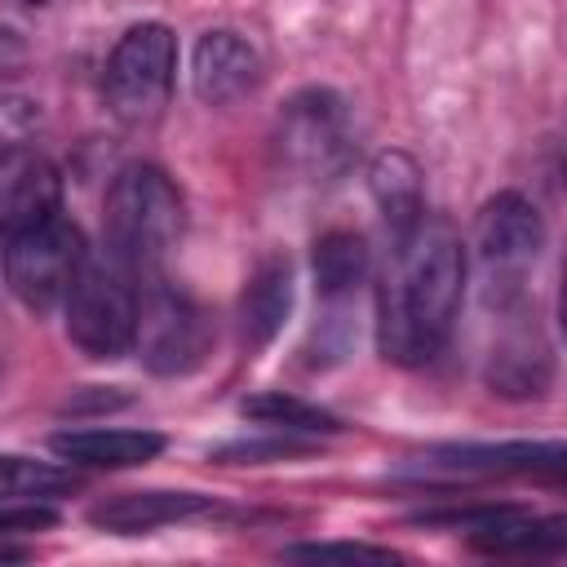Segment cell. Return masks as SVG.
<instances>
[{
    "label": "cell",
    "instance_id": "obj_1",
    "mask_svg": "<svg viewBox=\"0 0 567 567\" xmlns=\"http://www.w3.org/2000/svg\"><path fill=\"white\" fill-rule=\"evenodd\" d=\"M465 284V252L452 226L421 217L399 235L394 261L377 292V341L390 363H430L456 323Z\"/></svg>",
    "mask_w": 567,
    "mask_h": 567
},
{
    "label": "cell",
    "instance_id": "obj_2",
    "mask_svg": "<svg viewBox=\"0 0 567 567\" xmlns=\"http://www.w3.org/2000/svg\"><path fill=\"white\" fill-rule=\"evenodd\" d=\"M177 235H182L177 186L151 164H128L106 190L111 257L124 261L128 270H146V266L164 261V252L177 244Z\"/></svg>",
    "mask_w": 567,
    "mask_h": 567
},
{
    "label": "cell",
    "instance_id": "obj_3",
    "mask_svg": "<svg viewBox=\"0 0 567 567\" xmlns=\"http://www.w3.org/2000/svg\"><path fill=\"white\" fill-rule=\"evenodd\" d=\"M124 261H84L66 292V337L89 359H120L133 346L137 292L128 288Z\"/></svg>",
    "mask_w": 567,
    "mask_h": 567
},
{
    "label": "cell",
    "instance_id": "obj_4",
    "mask_svg": "<svg viewBox=\"0 0 567 567\" xmlns=\"http://www.w3.org/2000/svg\"><path fill=\"white\" fill-rule=\"evenodd\" d=\"M177 71V40L164 22H137L120 35L106 62V106L124 124H146L164 111Z\"/></svg>",
    "mask_w": 567,
    "mask_h": 567
},
{
    "label": "cell",
    "instance_id": "obj_5",
    "mask_svg": "<svg viewBox=\"0 0 567 567\" xmlns=\"http://www.w3.org/2000/svg\"><path fill=\"white\" fill-rule=\"evenodd\" d=\"M84 235L62 221L49 217L31 230L9 235V252H4V275L9 288L31 306V310H49L58 301H66L80 266H84Z\"/></svg>",
    "mask_w": 567,
    "mask_h": 567
},
{
    "label": "cell",
    "instance_id": "obj_6",
    "mask_svg": "<svg viewBox=\"0 0 567 567\" xmlns=\"http://www.w3.org/2000/svg\"><path fill=\"white\" fill-rule=\"evenodd\" d=\"M133 346L151 372H190L208 350V323L199 306L164 284H151L137 297V328Z\"/></svg>",
    "mask_w": 567,
    "mask_h": 567
},
{
    "label": "cell",
    "instance_id": "obj_7",
    "mask_svg": "<svg viewBox=\"0 0 567 567\" xmlns=\"http://www.w3.org/2000/svg\"><path fill=\"white\" fill-rule=\"evenodd\" d=\"M58 199H62V177L44 155L27 146L0 151V230L4 235L31 230L58 217Z\"/></svg>",
    "mask_w": 567,
    "mask_h": 567
},
{
    "label": "cell",
    "instance_id": "obj_8",
    "mask_svg": "<svg viewBox=\"0 0 567 567\" xmlns=\"http://www.w3.org/2000/svg\"><path fill=\"white\" fill-rule=\"evenodd\" d=\"M474 244L492 270H523L540 248V217L523 195L505 190L478 213Z\"/></svg>",
    "mask_w": 567,
    "mask_h": 567
},
{
    "label": "cell",
    "instance_id": "obj_9",
    "mask_svg": "<svg viewBox=\"0 0 567 567\" xmlns=\"http://www.w3.org/2000/svg\"><path fill=\"white\" fill-rule=\"evenodd\" d=\"M257 84V53L235 31H208L195 44V93L208 106L235 102Z\"/></svg>",
    "mask_w": 567,
    "mask_h": 567
},
{
    "label": "cell",
    "instance_id": "obj_10",
    "mask_svg": "<svg viewBox=\"0 0 567 567\" xmlns=\"http://www.w3.org/2000/svg\"><path fill=\"white\" fill-rule=\"evenodd\" d=\"M49 447L75 465L124 470V465H142V461L159 456L164 439L151 430H66V434H53Z\"/></svg>",
    "mask_w": 567,
    "mask_h": 567
},
{
    "label": "cell",
    "instance_id": "obj_11",
    "mask_svg": "<svg viewBox=\"0 0 567 567\" xmlns=\"http://www.w3.org/2000/svg\"><path fill=\"white\" fill-rule=\"evenodd\" d=\"M284 146L292 159L306 164H328L341 151V102L328 93H306L288 106V124H284Z\"/></svg>",
    "mask_w": 567,
    "mask_h": 567
},
{
    "label": "cell",
    "instance_id": "obj_12",
    "mask_svg": "<svg viewBox=\"0 0 567 567\" xmlns=\"http://www.w3.org/2000/svg\"><path fill=\"white\" fill-rule=\"evenodd\" d=\"M292 310V270L284 257H266L252 275H248V288H244V301H239V315H244V337L252 346H266L284 319Z\"/></svg>",
    "mask_w": 567,
    "mask_h": 567
},
{
    "label": "cell",
    "instance_id": "obj_13",
    "mask_svg": "<svg viewBox=\"0 0 567 567\" xmlns=\"http://www.w3.org/2000/svg\"><path fill=\"white\" fill-rule=\"evenodd\" d=\"M208 505L213 501L195 496V492H133V496H120L111 505H97L93 523L111 527V532H151L159 523H177V518L204 514Z\"/></svg>",
    "mask_w": 567,
    "mask_h": 567
},
{
    "label": "cell",
    "instance_id": "obj_14",
    "mask_svg": "<svg viewBox=\"0 0 567 567\" xmlns=\"http://www.w3.org/2000/svg\"><path fill=\"white\" fill-rule=\"evenodd\" d=\"M372 195H377V204H381V213H385L394 239L408 235V230L425 217L421 173H416V164H412L408 155H399V151H390V155H381V159L372 164Z\"/></svg>",
    "mask_w": 567,
    "mask_h": 567
},
{
    "label": "cell",
    "instance_id": "obj_15",
    "mask_svg": "<svg viewBox=\"0 0 567 567\" xmlns=\"http://www.w3.org/2000/svg\"><path fill=\"white\" fill-rule=\"evenodd\" d=\"M368 275V244L350 230H328L315 244V288L323 297H341L354 292Z\"/></svg>",
    "mask_w": 567,
    "mask_h": 567
},
{
    "label": "cell",
    "instance_id": "obj_16",
    "mask_svg": "<svg viewBox=\"0 0 567 567\" xmlns=\"http://www.w3.org/2000/svg\"><path fill=\"white\" fill-rule=\"evenodd\" d=\"M71 487V474L49 465V461H27V456H0V501L13 496H44Z\"/></svg>",
    "mask_w": 567,
    "mask_h": 567
},
{
    "label": "cell",
    "instance_id": "obj_17",
    "mask_svg": "<svg viewBox=\"0 0 567 567\" xmlns=\"http://www.w3.org/2000/svg\"><path fill=\"white\" fill-rule=\"evenodd\" d=\"M244 416H257L261 425H288V430H337V421L310 403H297L288 394H261L244 403Z\"/></svg>",
    "mask_w": 567,
    "mask_h": 567
},
{
    "label": "cell",
    "instance_id": "obj_18",
    "mask_svg": "<svg viewBox=\"0 0 567 567\" xmlns=\"http://www.w3.org/2000/svg\"><path fill=\"white\" fill-rule=\"evenodd\" d=\"M292 554L301 558H390V549H368V545H301Z\"/></svg>",
    "mask_w": 567,
    "mask_h": 567
},
{
    "label": "cell",
    "instance_id": "obj_19",
    "mask_svg": "<svg viewBox=\"0 0 567 567\" xmlns=\"http://www.w3.org/2000/svg\"><path fill=\"white\" fill-rule=\"evenodd\" d=\"M22 4H44V0H22Z\"/></svg>",
    "mask_w": 567,
    "mask_h": 567
}]
</instances>
